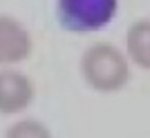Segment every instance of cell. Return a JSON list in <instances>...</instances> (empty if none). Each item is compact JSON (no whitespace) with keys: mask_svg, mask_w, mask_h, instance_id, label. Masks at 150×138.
<instances>
[{"mask_svg":"<svg viewBox=\"0 0 150 138\" xmlns=\"http://www.w3.org/2000/svg\"><path fill=\"white\" fill-rule=\"evenodd\" d=\"M81 72L89 87L102 93L121 90L129 80V64L120 48L95 43L81 58Z\"/></svg>","mask_w":150,"mask_h":138,"instance_id":"obj_1","label":"cell"},{"mask_svg":"<svg viewBox=\"0 0 150 138\" xmlns=\"http://www.w3.org/2000/svg\"><path fill=\"white\" fill-rule=\"evenodd\" d=\"M118 0H58L57 16L66 31L94 32L113 21Z\"/></svg>","mask_w":150,"mask_h":138,"instance_id":"obj_2","label":"cell"},{"mask_svg":"<svg viewBox=\"0 0 150 138\" xmlns=\"http://www.w3.org/2000/svg\"><path fill=\"white\" fill-rule=\"evenodd\" d=\"M34 85L18 71H0V114H16L33 103Z\"/></svg>","mask_w":150,"mask_h":138,"instance_id":"obj_3","label":"cell"},{"mask_svg":"<svg viewBox=\"0 0 150 138\" xmlns=\"http://www.w3.org/2000/svg\"><path fill=\"white\" fill-rule=\"evenodd\" d=\"M33 51L29 32L18 19L0 15V64H13L26 60Z\"/></svg>","mask_w":150,"mask_h":138,"instance_id":"obj_4","label":"cell"},{"mask_svg":"<svg viewBox=\"0 0 150 138\" xmlns=\"http://www.w3.org/2000/svg\"><path fill=\"white\" fill-rule=\"evenodd\" d=\"M126 51L134 64L150 71V21L140 19L126 32Z\"/></svg>","mask_w":150,"mask_h":138,"instance_id":"obj_5","label":"cell"},{"mask_svg":"<svg viewBox=\"0 0 150 138\" xmlns=\"http://www.w3.org/2000/svg\"><path fill=\"white\" fill-rule=\"evenodd\" d=\"M5 138H52V133L42 122L24 119L11 125L5 133Z\"/></svg>","mask_w":150,"mask_h":138,"instance_id":"obj_6","label":"cell"}]
</instances>
